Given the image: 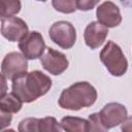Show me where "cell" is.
Returning <instances> with one entry per match:
<instances>
[{
	"label": "cell",
	"instance_id": "cell-17",
	"mask_svg": "<svg viewBox=\"0 0 132 132\" xmlns=\"http://www.w3.org/2000/svg\"><path fill=\"white\" fill-rule=\"evenodd\" d=\"M18 130L21 132H38V119L27 118L20 122Z\"/></svg>",
	"mask_w": 132,
	"mask_h": 132
},
{
	"label": "cell",
	"instance_id": "cell-5",
	"mask_svg": "<svg viewBox=\"0 0 132 132\" xmlns=\"http://www.w3.org/2000/svg\"><path fill=\"white\" fill-rule=\"evenodd\" d=\"M28 71V61L22 53L11 52L5 55L1 63V72L7 79L13 80L14 78L23 75Z\"/></svg>",
	"mask_w": 132,
	"mask_h": 132
},
{
	"label": "cell",
	"instance_id": "cell-4",
	"mask_svg": "<svg viewBox=\"0 0 132 132\" xmlns=\"http://www.w3.org/2000/svg\"><path fill=\"white\" fill-rule=\"evenodd\" d=\"M48 35L54 43L64 50L71 48L76 41L75 28L67 21L55 22L48 30Z\"/></svg>",
	"mask_w": 132,
	"mask_h": 132
},
{
	"label": "cell",
	"instance_id": "cell-12",
	"mask_svg": "<svg viewBox=\"0 0 132 132\" xmlns=\"http://www.w3.org/2000/svg\"><path fill=\"white\" fill-rule=\"evenodd\" d=\"M60 126L62 130L69 132H86L88 131V120L77 117H65L61 120Z\"/></svg>",
	"mask_w": 132,
	"mask_h": 132
},
{
	"label": "cell",
	"instance_id": "cell-2",
	"mask_svg": "<svg viewBox=\"0 0 132 132\" xmlns=\"http://www.w3.org/2000/svg\"><path fill=\"white\" fill-rule=\"evenodd\" d=\"M96 100V89L88 81H77L62 91L58 104L63 109L76 111L92 106Z\"/></svg>",
	"mask_w": 132,
	"mask_h": 132
},
{
	"label": "cell",
	"instance_id": "cell-16",
	"mask_svg": "<svg viewBox=\"0 0 132 132\" xmlns=\"http://www.w3.org/2000/svg\"><path fill=\"white\" fill-rule=\"evenodd\" d=\"M52 5L55 10L62 13H72L77 9L75 0H52Z\"/></svg>",
	"mask_w": 132,
	"mask_h": 132
},
{
	"label": "cell",
	"instance_id": "cell-11",
	"mask_svg": "<svg viewBox=\"0 0 132 132\" xmlns=\"http://www.w3.org/2000/svg\"><path fill=\"white\" fill-rule=\"evenodd\" d=\"M108 35V28L99 22H91L85 29L84 38L87 46L96 50L101 46Z\"/></svg>",
	"mask_w": 132,
	"mask_h": 132
},
{
	"label": "cell",
	"instance_id": "cell-9",
	"mask_svg": "<svg viewBox=\"0 0 132 132\" xmlns=\"http://www.w3.org/2000/svg\"><path fill=\"white\" fill-rule=\"evenodd\" d=\"M0 32L2 36L11 42L20 41L29 32L26 22L18 16H8L2 20Z\"/></svg>",
	"mask_w": 132,
	"mask_h": 132
},
{
	"label": "cell",
	"instance_id": "cell-18",
	"mask_svg": "<svg viewBox=\"0 0 132 132\" xmlns=\"http://www.w3.org/2000/svg\"><path fill=\"white\" fill-rule=\"evenodd\" d=\"M88 131H99V132L107 131L104 128V126L102 125L98 112H95V113H92V114L89 116V119H88Z\"/></svg>",
	"mask_w": 132,
	"mask_h": 132
},
{
	"label": "cell",
	"instance_id": "cell-6",
	"mask_svg": "<svg viewBox=\"0 0 132 132\" xmlns=\"http://www.w3.org/2000/svg\"><path fill=\"white\" fill-rule=\"evenodd\" d=\"M98 113L100 121L106 130L124 124L128 119V111L126 107L118 102L107 103Z\"/></svg>",
	"mask_w": 132,
	"mask_h": 132
},
{
	"label": "cell",
	"instance_id": "cell-8",
	"mask_svg": "<svg viewBox=\"0 0 132 132\" xmlns=\"http://www.w3.org/2000/svg\"><path fill=\"white\" fill-rule=\"evenodd\" d=\"M40 63L44 70L53 75L62 74L69 65L67 57L52 47H47L40 57Z\"/></svg>",
	"mask_w": 132,
	"mask_h": 132
},
{
	"label": "cell",
	"instance_id": "cell-20",
	"mask_svg": "<svg viewBox=\"0 0 132 132\" xmlns=\"http://www.w3.org/2000/svg\"><path fill=\"white\" fill-rule=\"evenodd\" d=\"M11 121H12L11 113L3 110L0 107V131H4L10 125Z\"/></svg>",
	"mask_w": 132,
	"mask_h": 132
},
{
	"label": "cell",
	"instance_id": "cell-7",
	"mask_svg": "<svg viewBox=\"0 0 132 132\" xmlns=\"http://www.w3.org/2000/svg\"><path fill=\"white\" fill-rule=\"evenodd\" d=\"M19 48L27 60H35L44 53L45 42L39 32L31 31L19 41Z\"/></svg>",
	"mask_w": 132,
	"mask_h": 132
},
{
	"label": "cell",
	"instance_id": "cell-21",
	"mask_svg": "<svg viewBox=\"0 0 132 132\" xmlns=\"http://www.w3.org/2000/svg\"><path fill=\"white\" fill-rule=\"evenodd\" d=\"M6 77L4 76V74L2 72H0V98H2L6 93H7V81H6Z\"/></svg>",
	"mask_w": 132,
	"mask_h": 132
},
{
	"label": "cell",
	"instance_id": "cell-13",
	"mask_svg": "<svg viewBox=\"0 0 132 132\" xmlns=\"http://www.w3.org/2000/svg\"><path fill=\"white\" fill-rule=\"evenodd\" d=\"M23 102L11 92V93H6L2 98H0V107L9 112V113H16L22 109Z\"/></svg>",
	"mask_w": 132,
	"mask_h": 132
},
{
	"label": "cell",
	"instance_id": "cell-19",
	"mask_svg": "<svg viewBox=\"0 0 132 132\" xmlns=\"http://www.w3.org/2000/svg\"><path fill=\"white\" fill-rule=\"evenodd\" d=\"M100 0H75L76 8L81 11H89L92 10Z\"/></svg>",
	"mask_w": 132,
	"mask_h": 132
},
{
	"label": "cell",
	"instance_id": "cell-15",
	"mask_svg": "<svg viewBox=\"0 0 132 132\" xmlns=\"http://www.w3.org/2000/svg\"><path fill=\"white\" fill-rule=\"evenodd\" d=\"M62 131L60 123L53 118L46 117L42 119H38V132H59Z\"/></svg>",
	"mask_w": 132,
	"mask_h": 132
},
{
	"label": "cell",
	"instance_id": "cell-10",
	"mask_svg": "<svg viewBox=\"0 0 132 132\" xmlns=\"http://www.w3.org/2000/svg\"><path fill=\"white\" fill-rule=\"evenodd\" d=\"M96 16L98 22L107 28H114L122 22L120 8L111 1H105L100 4L96 9Z\"/></svg>",
	"mask_w": 132,
	"mask_h": 132
},
{
	"label": "cell",
	"instance_id": "cell-1",
	"mask_svg": "<svg viewBox=\"0 0 132 132\" xmlns=\"http://www.w3.org/2000/svg\"><path fill=\"white\" fill-rule=\"evenodd\" d=\"M52 85L53 81L50 76L39 70H34L14 78L11 90L23 103H31L45 95Z\"/></svg>",
	"mask_w": 132,
	"mask_h": 132
},
{
	"label": "cell",
	"instance_id": "cell-3",
	"mask_svg": "<svg viewBox=\"0 0 132 132\" xmlns=\"http://www.w3.org/2000/svg\"><path fill=\"white\" fill-rule=\"evenodd\" d=\"M100 60L113 76H122L127 72L128 61L122 48L112 40L107 41L100 52Z\"/></svg>",
	"mask_w": 132,
	"mask_h": 132
},
{
	"label": "cell",
	"instance_id": "cell-14",
	"mask_svg": "<svg viewBox=\"0 0 132 132\" xmlns=\"http://www.w3.org/2000/svg\"><path fill=\"white\" fill-rule=\"evenodd\" d=\"M21 8V0H0V20L19 13Z\"/></svg>",
	"mask_w": 132,
	"mask_h": 132
},
{
	"label": "cell",
	"instance_id": "cell-22",
	"mask_svg": "<svg viewBox=\"0 0 132 132\" xmlns=\"http://www.w3.org/2000/svg\"><path fill=\"white\" fill-rule=\"evenodd\" d=\"M35 1H39V2H45L46 0H35Z\"/></svg>",
	"mask_w": 132,
	"mask_h": 132
}]
</instances>
